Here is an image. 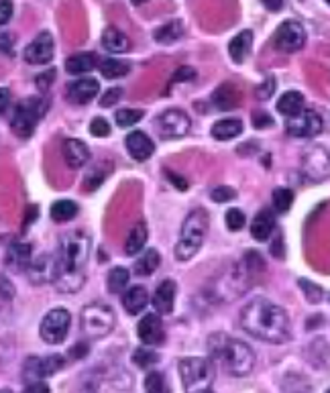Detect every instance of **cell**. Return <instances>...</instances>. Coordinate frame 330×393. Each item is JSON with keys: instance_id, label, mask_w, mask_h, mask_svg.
<instances>
[{"instance_id": "cell-1", "label": "cell", "mask_w": 330, "mask_h": 393, "mask_svg": "<svg viewBox=\"0 0 330 393\" xmlns=\"http://www.w3.org/2000/svg\"><path fill=\"white\" fill-rule=\"evenodd\" d=\"M90 235L84 231H74L61 237L60 253H58V275L56 287L60 294H76L84 281L90 259Z\"/></svg>"}, {"instance_id": "cell-2", "label": "cell", "mask_w": 330, "mask_h": 393, "mask_svg": "<svg viewBox=\"0 0 330 393\" xmlns=\"http://www.w3.org/2000/svg\"><path fill=\"white\" fill-rule=\"evenodd\" d=\"M240 326L245 333L271 344H281L290 338V318L286 310L267 298H255L242 308Z\"/></svg>"}, {"instance_id": "cell-3", "label": "cell", "mask_w": 330, "mask_h": 393, "mask_svg": "<svg viewBox=\"0 0 330 393\" xmlns=\"http://www.w3.org/2000/svg\"><path fill=\"white\" fill-rule=\"evenodd\" d=\"M212 361H218L231 377H247L255 369V353L249 344L229 334H212L208 338Z\"/></svg>"}, {"instance_id": "cell-4", "label": "cell", "mask_w": 330, "mask_h": 393, "mask_svg": "<svg viewBox=\"0 0 330 393\" xmlns=\"http://www.w3.org/2000/svg\"><path fill=\"white\" fill-rule=\"evenodd\" d=\"M206 233H208V212L204 208H196L192 210L183 224H181V233H180V241L176 244V259L185 263L190 261L204 244V239H206Z\"/></svg>"}, {"instance_id": "cell-5", "label": "cell", "mask_w": 330, "mask_h": 393, "mask_svg": "<svg viewBox=\"0 0 330 393\" xmlns=\"http://www.w3.org/2000/svg\"><path fill=\"white\" fill-rule=\"evenodd\" d=\"M253 273L247 269L245 263L233 265L231 269L218 275L211 283V292L208 298L212 302H235L240 296L251 287L253 283Z\"/></svg>"}, {"instance_id": "cell-6", "label": "cell", "mask_w": 330, "mask_h": 393, "mask_svg": "<svg viewBox=\"0 0 330 393\" xmlns=\"http://www.w3.org/2000/svg\"><path fill=\"white\" fill-rule=\"evenodd\" d=\"M183 390L190 393H206L214 385V361L185 357L178 365Z\"/></svg>"}, {"instance_id": "cell-7", "label": "cell", "mask_w": 330, "mask_h": 393, "mask_svg": "<svg viewBox=\"0 0 330 393\" xmlns=\"http://www.w3.org/2000/svg\"><path fill=\"white\" fill-rule=\"evenodd\" d=\"M82 333L86 334L88 338H104L113 333L115 324H117V316L115 310L106 303L94 302L88 303L82 310Z\"/></svg>"}, {"instance_id": "cell-8", "label": "cell", "mask_w": 330, "mask_h": 393, "mask_svg": "<svg viewBox=\"0 0 330 393\" xmlns=\"http://www.w3.org/2000/svg\"><path fill=\"white\" fill-rule=\"evenodd\" d=\"M43 110H45V102L39 100V98H27L23 100L17 110H15V117L10 121V128L17 137L21 139H29L37 126L39 119L43 117Z\"/></svg>"}, {"instance_id": "cell-9", "label": "cell", "mask_w": 330, "mask_h": 393, "mask_svg": "<svg viewBox=\"0 0 330 393\" xmlns=\"http://www.w3.org/2000/svg\"><path fill=\"white\" fill-rule=\"evenodd\" d=\"M69 324H72V314L65 308H53L43 316L39 334L49 344H61L69 333Z\"/></svg>"}, {"instance_id": "cell-10", "label": "cell", "mask_w": 330, "mask_h": 393, "mask_svg": "<svg viewBox=\"0 0 330 393\" xmlns=\"http://www.w3.org/2000/svg\"><path fill=\"white\" fill-rule=\"evenodd\" d=\"M65 365V359L61 355H51V357H29L23 367V381L25 385L33 381H43L49 375L58 373Z\"/></svg>"}, {"instance_id": "cell-11", "label": "cell", "mask_w": 330, "mask_h": 393, "mask_svg": "<svg viewBox=\"0 0 330 393\" xmlns=\"http://www.w3.org/2000/svg\"><path fill=\"white\" fill-rule=\"evenodd\" d=\"M190 124H192L190 117L178 108L165 110L163 115H159L155 119V128H157L161 139H180L183 135H188Z\"/></svg>"}, {"instance_id": "cell-12", "label": "cell", "mask_w": 330, "mask_h": 393, "mask_svg": "<svg viewBox=\"0 0 330 393\" xmlns=\"http://www.w3.org/2000/svg\"><path fill=\"white\" fill-rule=\"evenodd\" d=\"M286 128L290 135L302 137V139H312L318 137L324 128V121L316 110H300L296 117H290L286 122Z\"/></svg>"}, {"instance_id": "cell-13", "label": "cell", "mask_w": 330, "mask_h": 393, "mask_svg": "<svg viewBox=\"0 0 330 393\" xmlns=\"http://www.w3.org/2000/svg\"><path fill=\"white\" fill-rule=\"evenodd\" d=\"M275 45L283 53H296L306 45V29L298 21H283L275 33Z\"/></svg>"}, {"instance_id": "cell-14", "label": "cell", "mask_w": 330, "mask_h": 393, "mask_svg": "<svg viewBox=\"0 0 330 393\" xmlns=\"http://www.w3.org/2000/svg\"><path fill=\"white\" fill-rule=\"evenodd\" d=\"M51 58H53V37L51 33L43 31L27 45L25 61L33 65H41V63H49Z\"/></svg>"}, {"instance_id": "cell-15", "label": "cell", "mask_w": 330, "mask_h": 393, "mask_svg": "<svg viewBox=\"0 0 330 393\" xmlns=\"http://www.w3.org/2000/svg\"><path fill=\"white\" fill-rule=\"evenodd\" d=\"M27 273L33 283L41 285V283H49L56 281L58 275V259L53 255H39L35 261L31 259L27 265Z\"/></svg>"}, {"instance_id": "cell-16", "label": "cell", "mask_w": 330, "mask_h": 393, "mask_svg": "<svg viewBox=\"0 0 330 393\" xmlns=\"http://www.w3.org/2000/svg\"><path fill=\"white\" fill-rule=\"evenodd\" d=\"M137 334H139L141 342H145V346L163 344V340H165V331H163V324H161L159 314H147V316L139 322Z\"/></svg>"}, {"instance_id": "cell-17", "label": "cell", "mask_w": 330, "mask_h": 393, "mask_svg": "<svg viewBox=\"0 0 330 393\" xmlns=\"http://www.w3.org/2000/svg\"><path fill=\"white\" fill-rule=\"evenodd\" d=\"M304 161H312V165H304L308 176H312L314 180L322 182L329 178V151L322 145L312 147V151H308L304 155Z\"/></svg>"}, {"instance_id": "cell-18", "label": "cell", "mask_w": 330, "mask_h": 393, "mask_svg": "<svg viewBox=\"0 0 330 393\" xmlns=\"http://www.w3.org/2000/svg\"><path fill=\"white\" fill-rule=\"evenodd\" d=\"M63 159L72 169H80L90 161V149L80 139H67L63 141Z\"/></svg>"}, {"instance_id": "cell-19", "label": "cell", "mask_w": 330, "mask_h": 393, "mask_svg": "<svg viewBox=\"0 0 330 393\" xmlns=\"http://www.w3.org/2000/svg\"><path fill=\"white\" fill-rule=\"evenodd\" d=\"M124 143H126V151L131 153V157L137 159V161L149 159L153 151H155V145H153L151 137H147L143 131H133L131 135H126Z\"/></svg>"}, {"instance_id": "cell-20", "label": "cell", "mask_w": 330, "mask_h": 393, "mask_svg": "<svg viewBox=\"0 0 330 393\" xmlns=\"http://www.w3.org/2000/svg\"><path fill=\"white\" fill-rule=\"evenodd\" d=\"M98 90H100V84L94 78H82L67 86V98L74 104H88L98 94Z\"/></svg>"}, {"instance_id": "cell-21", "label": "cell", "mask_w": 330, "mask_h": 393, "mask_svg": "<svg viewBox=\"0 0 330 393\" xmlns=\"http://www.w3.org/2000/svg\"><path fill=\"white\" fill-rule=\"evenodd\" d=\"M176 294H178V285L172 279H165L163 283L157 285V290L153 294V306H155L157 314H172Z\"/></svg>"}, {"instance_id": "cell-22", "label": "cell", "mask_w": 330, "mask_h": 393, "mask_svg": "<svg viewBox=\"0 0 330 393\" xmlns=\"http://www.w3.org/2000/svg\"><path fill=\"white\" fill-rule=\"evenodd\" d=\"M31 255H33V246L29 242H13L6 251V257H4V263L13 269V271H23L27 269L31 261Z\"/></svg>"}, {"instance_id": "cell-23", "label": "cell", "mask_w": 330, "mask_h": 393, "mask_svg": "<svg viewBox=\"0 0 330 393\" xmlns=\"http://www.w3.org/2000/svg\"><path fill=\"white\" fill-rule=\"evenodd\" d=\"M147 303H149V292L143 285H133L131 290L122 292V306L131 316L141 314L147 308Z\"/></svg>"}, {"instance_id": "cell-24", "label": "cell", "mask_w": 330, "mask_h": 393, "mask_svg": "<svg viewBox=\"0 0 330 393\" xmlns=\"http://www.w3.org/2000/svg\"><path fill=\"white\" fill-rule=\"evenodd\" d=\"M212 104L218 110H233L240 104V92L235 84H222L212 94Z\"/></svg>"}, {"instance_id": "cell-25", "label": "cell", "mask_w": 330, "mask_h": 393, "mask_svg": "<svg viewBox=\"0 0 330 393\" xmlns=\"http://www.w3.org/2000/svg\"><path fill=\"white\" fill-rule=\"evenodd\" d=\"M253 47V33L251 31H240L239 35H235L229 43V56L235 63H242L249 58Z\"/></svg>"}, {"instance_id": "cell-26", "label": "cell", "mask_w": 330, "mask_h": 393, "mask_svg": "<svg viewBox=\"0 0 330 393\" xmlns=\"http://www.w3.org/2000/svg\"><path fill=\"white\" fill-rule=\"evenodd\" d=\"M275 228V216L271 210H261L251 222V237L255 241H267Z\"/></svg>"}, {"instance_id": "cell-27", "label": "cell", "mask_w": 330, "mask_h": 393, "mask_svg": "<svg viewBox=\"0 0 330 393\" xmlns=\"http://www.w3.org/2000/svg\"><path fill=\"white\" fill-rule=\"evenodd\" d=\"M102 47L110 53H124V51L131 49V41L122 31L108 27L102 33Z\"/></svg>"}, {"instance_id": "cell-28", "label": "cell", "mask_w": 330, "mask_h": 393, "mask_svg": "<svg viewBox=\"0 0 330 393\" xmlns=\"http://www.w3.org/2000/svg\"><path fill=\"white\" fill-rule=\"evenodd\" d=\"M147 237H149V233H147V224L145 222H137L133 228H131V233H129V237H126V242H124V253L126 255H137V253H141L143 249H145V244H147Z\"/></svg>"}, {"instance_id": "cell-29", "label": "cell", "mask_w": 330, "mask_h": 393, "mask_svg": "<svg viewBox=\"0 0 330 393\" xmlns=\"http://www.w3.org/2000/svg\"><path fill=\"white\" fill-rule=\"evenodd\" d=\"M277 110H279L286 119L296 117L300 110H304V96H302L300 92L294 90L281 94L279 100H277Z\"/></svg>"}, {"instance_id": "cell-30", "label": "cell", "mask_w": 330, "mask_h": 393, "mask_svg": "<svg viewBox=\"0 0 330 393\" xmlns=\"http://www.w3.org/2000/svg\"><path fill=\"white\" fill-rule=\"evenodd\" d=\"M240 133H242V122L237 119H222V121L214 122L212 126V137L216 141H231L239 137Z\"/></svg>"}, {"instance_id": "cell-31", "label": "cell", "mask_w": 330, "mask_h": 393, "mask_svg": "<svg viewBox=\"0 0 330 393\" xmlns=\"http://www.w3.org/2000/svg\"><path fill=\"white\" fill-rule=\"evenodd\" d=\"M96 67V56L94 53H76L69 60L65 61V69L72 76H84L90 74Z\"/></svg>"}, {"instance_id": "cell-32", "label": "cell", "mask_w": 330, "mask_h": 393, "mask_svg": "<svg viewBox=\"0 0 330 393\" xmlns=\"http://www.w3.org/2000/svg\"><path fill=\"white\" fill-rule=\"evenodd\" d=\"M181 35H183V25H181L180 21H172V23L159 27V29L153 33V37H155V41L159 45H172V43H176L180 39Z\"/></svg>"}, {"instance_id": "cell-33", "label": "cell", "mask_w": 330, "mask_h": 393, "mask_svg": "<svg viewBox=\"0 0 330 393\" xmlns=\"http://www.w3.org/2000/svg\"><path fill=\"white\" fill-rule=\"evenodd\" d=\"M78 212H80V208H78L76 202H72V200H58L51 206V218L56 222H69V220H74L78 216Z\"/></svg>"}, {"instance_id": "cell-34", "label": "cell", "mask_w": 330, "mask_h": 393, "mask_svg": "<svg viewBox=\"0 0 330 393\" xmlns=\"http://www.w3.org/2000/svg\"><path fill=\"white\" fill-rule=\"evenodd\" d=\"M100 74L108 80H117V78H124L131 72V65L126 61L120 60H104L98 65Z\"/></svg>"}, {"instance_id": "cell-35", "label": "cell", "mask_w": 330, "mask_h": 393, "mask_svg": "<svg viewBox=\"0 0 330 393\" xmlns=\"http://www.w3.org/2000/svg\"><path fill=\"white\" fill-rule=\"evenodd\" d=\"M129 277H131V273H129V269H124V267L110 269L108 277H106L108 292L110 294H122L126 290V285H129Z\"/></svg>"}, {"instance_id": "cell-36", "label": "cell", "mask_w": 330, "mask_h": 393, "mask_svg": "<svg viewBox=\"0 0 330 393\" xmlns=\"http://www.w3.org/2000/svg\"><path fill=\"white\" fill-rule=\"evenodd\" d=\"M159 253L155 249H147V253L135 263V273L141 277H147L151 273H155V269L159 267Z\"/></svg>"}, {"instance_id": "cell-37", "label": "cell", "mask_w": 330, "mask_h": 393, "mask_svg": "<svg viewBox=\"0 0 330 393\" xmlns=\"http://www.w3.org/2000/svg\"><path fill=\"white\" fill-rule=\"evenodd\" d=\"M292 204H294V192H292V190H288V187H277V190L273 192V208L279 212V214L290 210Z\"/></svg>"}, {"instance_id": "cell-38", "label": "cell", "mask_w": 330, "mask_h": 393, "mask_svg": "<svg viewBox=\"0 0 330 393\" xmlns=\"http://www.w3.org/2000/svg\"><path fill=\"white\" fill-rule=\"evenodd\" d=\"M115 119H117L119 126L126 128V126H133V124H137L143 119V110H139V108H122L115 115Z\"/></svg>"}, {"instance_id": "cell-39", "label": "cell", "mask_w": 330, "mask_h": 393, "mask_svg": "<svg viewBox=\"0 0 330 393\" xmlns=\"http://www.w3.org/2000/svg\"><path fill=\"white\" fill-rule=\"evenodd\" d=\"M300 287L306 292V300L310 303H320L324 302V290L320 287V285H316V283H312V281H308V279H300Z\"/></svg>"}, {"instance_id": "cell-40", "label": "cell", "mask_w": 330, "mask_h": 393, "mask_svg": "<svg viewBox=\"0 0 330 393\" xmlns=\"http://www.w3.org/2000/svg\"><path fill=\"white\" fill-rule=\"evenodd\" d=\"M224 222H226L229 231H233V233H239L240 228L245 226V222H247V218H245V212L239 210V208H231V210L226 212V216H224Z\"/></svg>"}, {"instance_id": "cell-41", "label": "cell", "mask_w": 330, "mask_h": 393, "mask_svg": "<svg viewBox=\"0 0 330 393\" xmlns=\"http://www.w3.org/2000/svg\"><path fill=\"white\" fill-rule=\"evenodd\" d=\"M242 263L247 265V269L253 273V275L265 271V261H263V257H261V255H259L257 251H249V253L245 255Z\"/></svg>"}, {"instance_id": "cell-42", "label": "cell", "mask_w": 330, "mask_h": 393, "mask_svg": "<svg viewBox=\"0 0 330 393\" xmlns=\"http://www.w3.org/2000/svg\"><path fill=\"white\" fill-rule=\"evenodd\" d=\"M133 361L137 367H141V369H147L151 365L157 363V355L149 351L147 346H143V349H137L135 351V355H133Z\"/></svg>"}, {"instance_id": "cell-43", "label": "cell", "mask_w": 330, "mask_h": 393, "mask_svg": "<svg viewBox=\"0 0 330 393\" xmlns=\"http://www.w3.org/2000/svg\"><path fill=\"white\" fill-rule=\"evenodd\" d=\"M211 198L214 202H218V204H224V202L235 200V198H237V192H235L233 187H229V185H218V187H214L211 192Z\"/></svg>"}, {"instance_id": "cell-44", "label": "cell", "mask_w": 330, "mask_h": 393, "mask_svg": "<svg viewBox=\"0 0 330 393\" xmlns=\"http://www.w3.org/2000/svg\"><path fill=\"white\" fill-rule=\"evenodd\" d=\"M145 390L149 393L165 392V379H163V375L157 373V371H151L149 375H147V379H145Z\"/></svg>"}, {"instance_id": "cell-45", "label": "cell", "mask_w": 330, "mask_h": 393, "mask_svg": "<svg viewBox=\"0 0 330 393\" xmlns=\"http://www.w3.org/2000/svg\"><path fill=\"white\" fill-rule=\"evenodd\" d=\"M90 133L94 137H108L110 135V124L104 121L102 117H96V119H92L90 122Z\"/></svg>"}, {"instance_id": "cell-46", "label": "cell", "mask_w": 330, "mask_h": 393, "mask_svg": "<svg viewBox=\"0 0 330 393\" xmlns=\"http://www.w3.org/2000/svg\"><path fill=\"white\" fill-rule=\"evenodd\" d=\"M196 69L194 67H190V65H181L180 69L172 76V84H180V82H192V80H196Z\"/></svg>"}, {"instance_id": "cell-47", "label": "cell", "mask_w": 330, "mask_h": 393, "mask_svg": "<svg viewBox=\"0 0 330 393\" xmlns=\"http://www.w3.org/2000/svg\"><path fill=\"white\" fill-rule=\"evenodd\" d=\"M53 80H56V69H49V72H43V74H39L37 76V88L41 92L49 90L51 88V84H53Z\"/></svg>"}, {"instance_id": "cell-48", "label": "cell", "mask_w": 330, "mask_h": 393, "mask_svg": "<svg viewBox=\"0 0 330 393\" xmlns=\"http://www.w3.org/2000/svg\"><path fill=\"white\" fill-rule=\"evenodd\" d=\"M15 294H17V290H15L13 281H10L8 277L0 275V298H2V300H13Z\"/></svg>"}, {"instance_id": "cell-49", "label": "cell", "mask_w": 330, "mask_h": 393, "mask_svg": "<svg viewBox=\"0 0 330 393\" xmlns=\"http://www.w3.org/2000/svg\"><path fill=\"white\" fill-rule=\"evenodd\" d=\"M120 96H122V90H120V88H110V90H106L104 92V96L100 98V106H102V108H108V106L117 104L120 100Z\"/></svg>"}, {"instance_id": "cell-50", "label": "cell", "mask_w": 330, "mask_h": 393, "mask_svg": "<svg viewBox=\"0 0 330 393\" xmlns=\"http://www.w3.org/2000/svg\"><path fill=\"white\" fill-rule=\"evenodd\" d=\"M104 182V174L102 172H98V169H94V172H90L88 176H86V182H84V187L88 190V192H92V190H96L100 183Z\"/></svg>"}, {"instance_id": "cell-51", "label": "cell", "mask_w": 330, "mask_h": 393, "mask_svg": "<svg viewBox=\"0 0 330 393\" xmlns=\"http://www.w3.org/2000/svg\"><path fill=\"white\" fill-rule=\"evenodd\" d=\"M13 17V2L10 0H0V27L6 25Z\"/></svg>"}, {"instance_id": "cell-52", "label": "cell", "mask_w": 330, "mask_h": 393, "mask_svg": "<svg viewBox=\"0 0 330 393\" xmlns=\"http://www.w3.org/2000/svg\"><path fill=\"white\" fill-rule=\"evenodd\" d=\"M273 124V119H271L267 112H253V126L255 128H265V126H271Z\"/></svg>"}, {"instance_id": "cell-53", "label": "cell", "mask_w": 330, "mask_h": 393, "mask_svg": "<svg viewBox=\"0 0 330 393\" xmlns=\"http://www.w3.org/2000/svg\"><path fill=\"white\" fill-rule=\"evenodd\" d=\"M273 90H275V82H273V80L270 78V80H267L263 86H259V88H257V98H259V100H270Z\"/></svg>"}, {"instance_id": "cell-54", "label": "cell", "mask_w": 330, "mask_h": 393, "mask_svg": "<svg viewBox=\"0 0 330 393\" xmlns=\"http://www.w3.org/2000/svg\"><path fill=\"white\" fill-rule=\"evenodd\" d=\"M27 392H35V393L49 392V387H47L45 381H33V383H27Z\"/></svg>"}, {"instance_id": "cell-55", "label": "cell", "mask_w": 330, "mask_h": 393, "mask_svg": "<svg viewBox=\"0 0 330 393\" xmlns=\"http://www.w3.org/2000/svg\"><path fill=\"white\" fill-rule=\"evenodd\" d=\"M10 104V92L6 88H0V112H4Z\"/></svg>"}, {"instance_id": "cell-56", "label": "cell", "mask_w": 330, "mask_h": 393, "mask_svg": "<svg viewBox=\"0 0 330 393\" xmlns=\"http://www.w3.org/2000/svg\"><path fill=\"white\" fill-rule=\"evenodd\" d=\"M165 174H167V178L172 180V183H174L176 187H180V190H188V183L183 182V178H181V176H176V174H174V172H170V169H167Z\"/></svg>"}, {"instance_id": "cell-57", "label": "cell", "mask_w": 330, "mask_h": 393, "mask_svg": "<svg viewBox=\"0 0 330 393\" xmlns=\"http://www.w3.org/2000/svg\"><path fill=\"white\" fill-rule=\"evenodd\" d=\"M263 2V6L271 10V12H277V10H281V6H283V0H261Z\"/></svg>"}, {"instance_id": "cell-58", "label": "cell", "mask_w": 330, "mask_h": 393, "mask_svg": "<svg viewBox=\"0 0 330 393\" xmlns=\"http://www.w3.org/2000/svg\"><path fill=\"white\" fill-rule=\"evenodd\" d=\"M10 49V37L6 33H0V51H8Z\"/></svg>"}, {"instance_id": "cell-59", "label": "cell", "mask_w": 330, "mask_h": 393, "mask_svg": "<svg viewBox=\"0 0 330 393\" xmlns=\"http://www.w3.org/2000/svg\"><path fill=\"white\" fill-rule=\"evenodd\" d=\"M143 2H147V0H133V4H143Z\"/></svg>"}, {"instance_id": "cell-60", "label": "cell", "mask_w": 330, "mask_h": 393, "mask_svg": "<svg viewBox=\"0 0 330 393\" xmlns=\"http://www.w3.org/2000/svg\"><path fill=\"white\" fill-rule=\"evenodd\" d=\"M327 2H329V0H327Z\"/></svg>"}]
</instances>
